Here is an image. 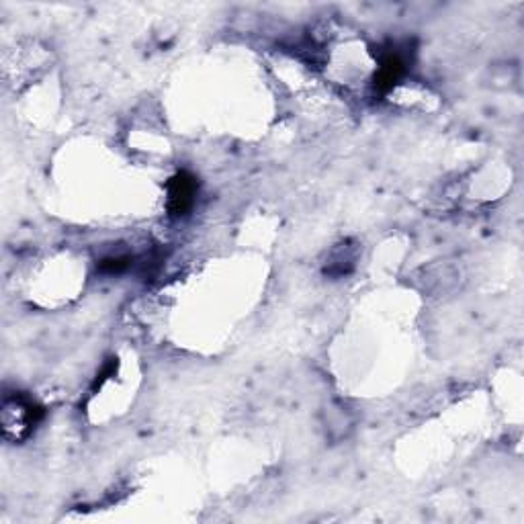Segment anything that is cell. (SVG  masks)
I'll return each instance as SVG.
<instances>
[{
  "label": "cell",
  "mask_w": 524,
  "mask_h": 524,
  "mask_svg": "<svg viewBox=\"0 0 524 524\" xmlns=\"http://www.w3.org/2000/svg\"><path fill=\"white\" fill-rule=\"evenodd\" d=\"M43 418H46V408L29 398L27 393L15 391L13 396H5L3 424L7 436L15 428V439H25Z\"/></svg>",
  "instance_id": "6da1fadb"
},
{
  "label": "cell",
  "mask_w": 524,
  "mask_h": 524,
  "mask_svg": "<svg viewBox=\"0 0 524 524\" xmlns=\"http://www.w3.org/2000/svg\"><path fill=\"white\" fill-rule=\"evenodd\" d=\"M197 195H199V179L195 174L181 170L174 174V177L168 181L166 185V209L170 217H187L195 203H197Z\"/></svg>",
  "instance_id": "3957f363"
},
{
  "label": "cell",
  "mask_w": 524,
  "mask_h": 524,
  "mask_svg": "<svg viewBox=\"0 0 524 524\" xmlns=\"http://www.w3.org/2000/svg\"><path fill=\"white\" fill-rule=\"evenodd\" d=\"M117 367H119L117 359H109V361L103 365V369L97 373V379H95V383H93V389H101V387L105 385V381H109V379L115 375Z\"/></svg>",
  "instance_id": "5b68a950"
},
{
  "label": "cell",
  "mask_w": 524,
  "mask_h": 524,
  "mask_svg": "<svg viewBox=\"0 0 524 524\" xmlns=\"http://www.w3.org/2000/svg\"><path fill=\"white\" fill-rule=\"evenodd\" d=\"M410 46H393L385 48V52H381L379 58V68L373 80L375 91L379 95H387L389 91H393V86H398L400 80L406 78L408 70H410Z\"/></svg>",
  "instance_id": "7a4b0ae2"
},
{
  "label": "cell",
  "mask_w": 524,
  "mask_h": 524,
  "mask_svg": "<svg viewBox=\"0 0 524 524\" xmlns=\"http://www.w3.org/2000/svg\"><path fill=\"white\" fill-rule=\"evenodd\" d=\"M131 265H134V256H131V254H111V256H105L97 262V269L103 275H121V273L129 271Z\"/></svg>",
  "instance_id": "277c9868"
}]
</instances>
